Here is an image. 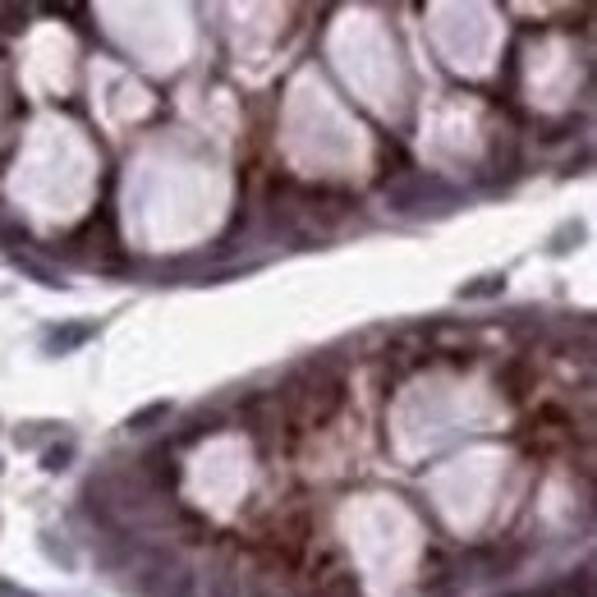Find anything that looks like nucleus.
<instances>
[{"label":"nucleus","instance_id":"nucleus-1","mask_svg":"<svg viewBox=\"0 0 597 597\" xmlns=\"http://www.w3.org/2000/svg\"><path fill=\"white\" fill-rule=\"evenodd\" d=\"M313 377H317V382H308V386H299V382H294L285 400H290V405L299 409V414H304L308 423H313V418H317V423H322V418H327L331 409L340 405V391H345V386H340L336 377H327V372H313Z\"/></svg>","mask_w":597,"mask_h":597},{"label":"nucleus","instance_id":"nucleus-2","mask_svg":"<svg viewBox=\"0 0 597 597\" xmlns=\"http://www.w3.org/2000/svg\"><path fill=\"white\" fill-rule=\"evenodd\" d=\"M161 414H166V405H152V409H147V414H138V418H129V428H138V432H143V428H147V423H152V418H161Z\"/></svg>","mask_w":597,"mask_h":597}]
</instances>
